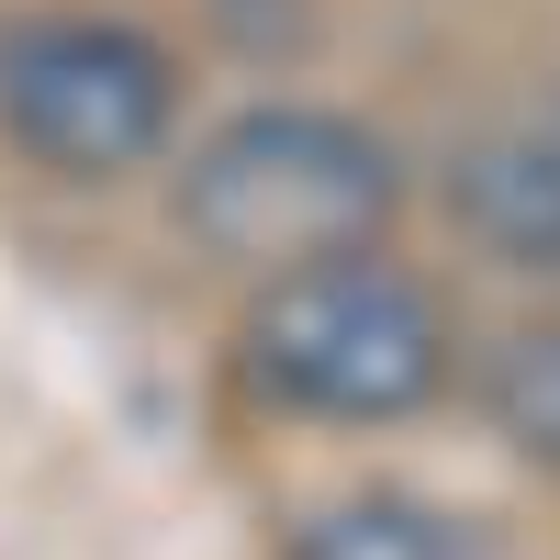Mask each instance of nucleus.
I'll use <instances>...</instances> for the list:
<instances>
[{
  "mask_svg": "<svg viewBox=\"0 0 560 560\" xmlns=\"http://www.w3.org/2000/svg\"><path fill=\"white\" fill-rule=\"evenodd\" d=\"M247 370L303 404V415H348V427H382L415 415L448 382V314L415 269L393 258H314L292 280H269L247 314Z\"/></svg>",
  "mask_w": 560,
  "mask_h": 560,
  "instance_id": "obj_2",
  "label": "nucleus"
},
{
  "mask_svg": "<svg viewBox=\"0 0 560 560\" xmlns=\"http://www.w3.org/2000/svg\"><path fill=\"white\" fill-rule=\"evenodd\" d=\"M482 404H493V427L516 438L527 459H549V471H560V325H527V337L493 348Z\"/></svg>",
  "mask_w": 560,
  "mask_h": 560,
  "instance_id": "obj_6",
  "label": "nucleus"
},
{
  "mask_svg": "<svg viewBox=\"0 0 560 560\" xmlns=\"http://www.w3.org/2000/svg\"><path fill=\"white\" fill-rule=\"evenodd\" d=\"M549 135H560V124H549Z\"/></svg>",
  "mask_w": 560,
  "mask_h": 560,
  "instance_id": "obj_7",
  "label": "nucleus"
},
{
  "mask_svg": "<svg viewBox=\"0 0 560 560\" xmlns=\"http://www.w3.org/2000/svg\"><path fill=\"white\" fill-rule=\"evenodd\" d=\"M179 213L213 258H247L269 280H292L314 258H359L393 213V158L370 147L348 113H236L191 158Z\"/></svg>",
  "mask_w": 560,
  "mask_h": 560,
  "instance_id": "obj_1",
  "label": "nucleus"
},
{
  "mask_svg": "<svg viewBox=\"0 0 560 560\" xmlns=\"http://www.w3.org/2000/svg\"><path fill=\"white\" fill-rule=\"evenodd\" d=\"M459 224L516 269H560V135L471 147L459 158Z\"/></svg>",
  "mask_w": 560,
  "mask_h": 560,
  "instance_id": "obj_4",
  "label": "nucleus"
},
{
  "mask_svg": "<svg viewBox=\"0 0 560 560\" xmlns=\"http://www.w3.org/2000/svg\"><path fill=\"white\" fill-rule=\"evenodd\" d=\"M168 113H179V68L135 23H23L0 45V124L68 179L135 168L168 135Z\"/></svg>",
  "mask_w": 560,
  "mask_h": 560,
  "instance_id": "obj_3",
  "label": "nucleus"
},
{
  "mask_svg": "<svg viewBox=\"0 0 560 560\" xmlns=\"http://www.w3.org/2000/svg\"><path fill=\"white\" fill-rule=\"evenodd\" d=\"M292 560H471L459 527L438 504H404V493H348L292 538Z\"/></svg>",
  "mask_w": 560,
  "mask_h": 560,
  "instance_id": "obj_5",
  "label": "nucleus"
}]
</instances>
